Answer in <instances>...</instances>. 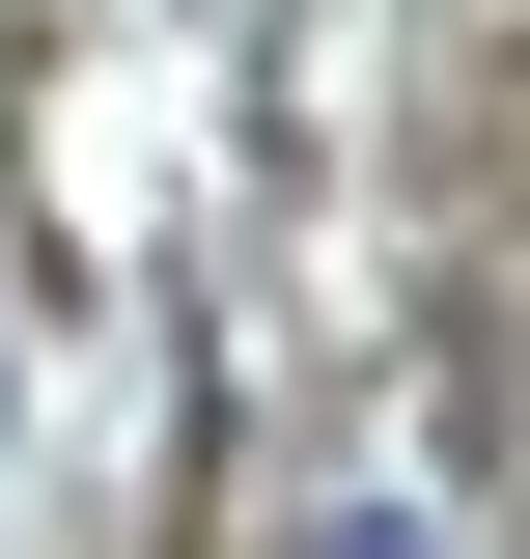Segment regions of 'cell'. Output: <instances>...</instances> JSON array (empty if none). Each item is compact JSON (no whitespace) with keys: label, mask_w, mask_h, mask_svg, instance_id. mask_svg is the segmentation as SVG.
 I'll return each mask as SVG.
<instances>
[{"label":"cell","mask_w":530,"mask_h":559,"mask_svg":"<svg viewBox=\"0 0 530 559\" xmlns=\"http://www.w3.org/2000/svg\"><path fill=\"white\" fill-rule=\"evenodd\" d=\"M279 559H447V503H392V476H363V503H308Z\"/></svg>","instance_id":"cell-1"}]
</instances>
